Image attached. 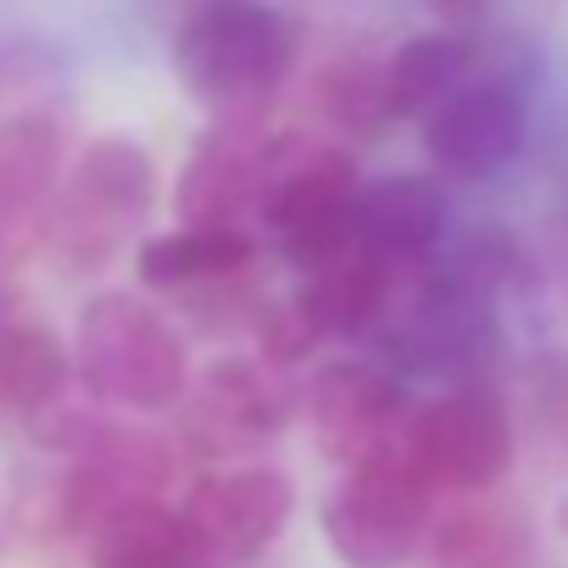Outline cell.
Returning a JSON list of instances; mask_svg holds the SVG:
<instances>
[{"mask_svg":"<svg viewBox=\"0 0 568 568\" xmlns=\"http://www.w3.org/2000/svg\"><path fill=\"white\" fill-rule=\"evenodd\" d=\"M296 68V23L267 0H206L173 34V73L212 118L262 112Z\"/></svg>","mask_w":568,"mask_h":568,"instance_id":"cell-1","label":"cell"},{"mask_svg":"<svg viewBox=\"0 0 568 568\" xmlns=\"http://www.w3.org/2000/svg\"><path fill=\"white\" fill-rule=\"evenodd\" d=\"M73 374L101 407L162 413L190 396V352L168 313L145 296L101 291L73 329Z\"/></svg>","mask_w":568,"mask_h":568,"instance_id":"cell-2","label":"cell"},{"mask_svg":"<svg viewBox=\"0 0 568 568\" xmlns=\"http://www.w3.org/2000/svg\"><path fill=\"white\" fill-rule=\"evenodd\" d=\"M156 206V162L140 140H90L45 206V240L73 267H106Z\"/></svg>","mask_w":568,"mask_h":568,"instance_id":"cell-3","label":"cell"},{"mask_svg":"<svg viewBox=\"0 0 568 568\" xmlns=\"http://www.w3.org/2000/svg\"><path fill=\"white\" fill-rule=\"evenodd\" d=\"M357 162L346 145L335 140H302L284 134L267 151V173H262V229L273 234V245L291 256L302 273L318 267L324 256L346 251L357 234Z\"/></svg>","mask_w":568,"mask_h":568,"instance_id":"cell-4","label":"cell"},{"mask_svg":"<svg viewBox=\"0 0 568 568\" xmlns=\"http://www.w3.org/2000/svg\"><path fill=\"white\" fill-rule=\"evenodd\" d=\"M429 479L407 463V452H385L352 463L324 501V540L346 568H402L424 551L435 529Z\"/></svg>","mask_w":568,"mask_h":568,"instance_id":"cell-5","label":"cell"},{"mask_svg":"<svg viewBox=\"0 0 568 568\" xmlns=\"http://www.w3.org/2000/svg\"><path fill=\"white\" fill-rule=\"evenodd\" d=\"M529 140V90L513 68H485L424 118V156L435 173L479 184L518 162Z\"/></svg>","mask_w":568,"mask_h":568,"instance_id":"cell-6","label":"cell"},{"mask_svg":"<svg viewBox=\"0 0 568 568\" xmlns=\"http://www.w3.org/2000/svg\"><path fill=\"white\" fill-rule=\"evenodd\" d=\"M402 452L429 485L485 490L513 468V418L485 385H457L413 407Z\"/></svg>","mask_w":568,"mask_h":568,"instance_id":"cell-7","label":"cell"},{"mask_svg":"<svg viewBox=\"0 0 568 568\" xmlns=\"http://www.w3.org/2000/svg\"><path fill=\"white\" fill-rule=\"evenodd\" d=\"M179 513L190 518V529L201 535V546L217 568H251L284 535V524H291L296 485L278 468L245 463V468L195 479Z\"/></svg>","mask_w":568,"mask_h":568,"instance_id":"cell-8","label":"cell"},{"mask_svg":"<svg viewBox=\"0 0 568 568\" xmlns=\"http://www.w3.org/2000/svg\"><path fill=\"white\" fill-rule=\"evenodd\" d=\"M307 418H313V435L329 457H341L346 468L352 463H368V457H385V452H402L407 440V402H402V385L374 368V363H324L307 385Z\"/></svg>","mask_w":568,"mask_h":568,"instance_id":"cell-9","label":"cell"},{"mask_svg":"<svg viewBox=\"0 0 568 568\" xmlns=\"http://www.w3.org/2000/svg\"><path fill=\"white\" fill-rule=\"evenodd\" d=\"M267 151H273V134L262 129V112L212 118V129L184 156V173L173 190L179 217L206 223V229H240V217L256 212V201H262Z\"/></svg>","mask_w":568,"mask_h":568,"instance_id":"cell-10","label":"cell"},{"mask_svg":"<svg viewBox=\"0 0 568 568\" xmlns=\"http://www.w3.org/2000/svg\"><path fill=\"white\" fill-rule=\"evenodd\" d=\"M396 329H390V346L413 363V368H429V374H463L474 363L490 357V296L468 291L463 278L452 273H435L424 278L418 291H407L396 307Z\"/></svg>","mask_w":568,"mask_h":568,"instance_id":"cell-11","label":"cell"},{"mask_svg":"<svg viewBox=\"0 0 568 568\" xmlns=\"http://www.w3.org/2000/svg\"><path fill=\"white\" fill-rule=\"evenodd\" d=\"M284 424V396L262 374V363L223 357L201 374V385L184 396V435L206 457H234L256 440H267Z\"/></svg>","mask_w":568,"mask_h":568,"instance_id":"cell-12","label":"cell"},{"mask_svg":"<svg viewBox=\"0 0 568 568\" xmlns=\"http://www.w3.org/2000/svg\"><path fill=\"white\" fill-rule=\"evenodd\" d=\"M390 262H379L363 240H352L346 251L324 256L318 267L302 273V291H296V313L307 318V329L324 335H363L385 307H390Z\"/></svg>","mask_w":568,"mask_h":568,"instance_id":"cell-13","label":"cell"},{"mask_svg":"<svg viewBox=\"0 0 568 568\" xmlns=\"http://www.w3.org/2000/svg\"><path fill=\"white\" fill-rule=\"evenodd\" d=\"M357 234L390 267L429 262L435 245L446 240V195H440V184L418 179V173H396V179L368 184L363 201H357Z\"/></svg>","mask_w":568,"mask_h":568,"instance_id":"cell-14","label":"cell"},{"mask_svg":"<svg viewBox=\"0 0 568 568\" xmlns=\"http://www.w3.org/2000/svg\"><path fill=\"white\" fill-rule=\"evenodd\" d=\"M474 40L457 29H429L402 40L379 68H385V112L390 118H429L440 101H452L474 79Z\"/></svg>","mask_w":568,"mask_h":568,"instance_id":"cell-15","label":"cell"},{"mask_svg":"<svg viewBox=\"0 0 568 568\" xmlns=\"http://www.w3.org/2000/svg\"><path fill=\"white\" fill-rule=\"evenodd\" d=\"M256 256V240L245 229H206V223H179L168 234L140 240L134 273L151 291H201V284L234 278Z\"/></svg>","mask_w":568,"mask_h":568,"instance_id":"cell-16","label":"cell"},{"mask_svg":"<svg viewBox=\"0 0 568 568\" xmlns=\"http://www.w3.org/2000/svg\"><path fill=\"white\" fill-rule=\"evenodd\" d=\"M62 184V123L51 112H18L0 123V234L51 206Z\"/></svg>","mask_w":568,"mask_h":568,"instance_id":"cell-17","label":"cell"},{"mask_svg":"<svg viewBox=\"0 0 568 568\" xmlns=\"http://www.w3.org/2000/svg\"><path fill=\"white\" fill-rule=\"evenodd\" d=\"M90 568H217L184 513L145 501L90 535Z\"/></svg>","mask_w":568,"mask_h":568,"instance_id":"cell-18","label":"cell"},{"mask_svg":"<svg viewBox=\"0 0 568 568\" xmlns=\"http://www.w3.org/2000/svg\"><path fill=\"white\" fill-rule=\"evenodd\" d=\"M73 379V352L51 329L18 324L0 335V418H45L57 402H68Z\"/></svg>","mask_w":568,"mask_h":568,"instance_id":"cell-19","label":"cell"},{"mask_svg":"<svg viewBox=\"0 0 568 568\" xmlns=\"http://www.w3.org/2000/svg\"><path fill=\"white\" fill-rule=\"evenodd\" d=\"M429 568H518L524 562V535L507 513L496 507H468V513H446L429 540Z\"/></svg>","mask_w":568,"mask_h":568,"instance_id":"cell-20","label":"cell"},{"mask_svg":"<svg viewBox=\"0 0 568 568\" xmlns=\"http://www.w3.org/2000/svg\"><path fill=\"white\" fill-rule=\"evenodd\" d=\"M318 101H324V118L346 134H374L379 123H390L385 112V68H368V62H341L324 73L318 84Z\"/></svg>","mask_w":568,"mask_h":568,"instance_id":"cell-21","label":"cell"},{"mask_svg":"<svg viewBox=\"0 0 568 568\" xmlns=\"http://www.w3.org/2000/svg\"><path fill=\"white\" fill-rule=\"evenodd\" d=\"M424 7H429L446 29H457V34H463V29H474V23L485 18V0H424Z\"/></svg>","mask_w":568,"mask_h":568,"instance_id":"cell-22","label":"cell"},{"mask_svg":"<svg viewBox=\"0 0 568 568\" xmlns=\"http://www.w3.org/2000/svg\"><path fill=\"white\" fill-rule=\"evenodd\" d=\"M23 318H18V296L7 291V284H0V335H7V329H18Z\"/></svg>","mask_w":568,"mask_h":568,"instance_id":"cell-23","label":"cell"},{"mask_svg":"<svg viewBox=\"0 0 568 568\" xmlns=\"http://www.w3.org/2000/svg\"><path fill=\"white\" fill-rule=\"evenodd\" d=\"M562 529H568V501H562Z\"/></svg>","mask_w":568,"mask_h":568,"instance_id":"cell-24","label":"cell"}]
</instances>
